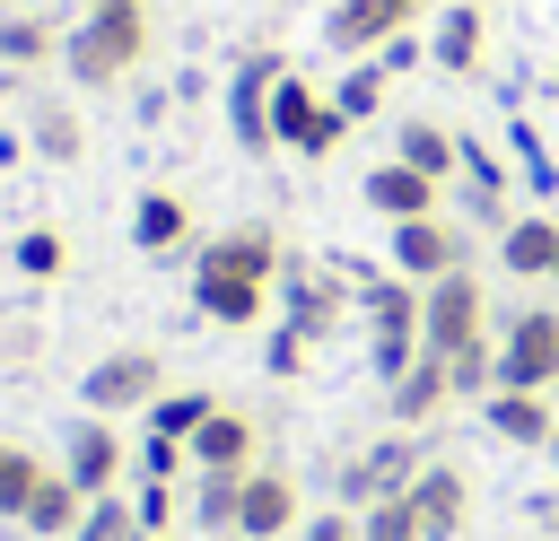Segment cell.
<instances>
[{
	"label": "cell",
	"instance_id": "8d00e7d4",
	"mask_svg": "<svg viewBox=\"0 0 559 541\" xmlns=\"http://www.w3.org/2000/svg\"><path fill=\"white\" fill-rule=\"evenodd\" d=\"M192 471V445H175V436H140V480H183Z\"/></svg>",
	"mask_w": 559,
	"mask_h": 541
},
{
	"label": "cell",
	"instance_id": "9c48e42d",
	"mask_svg": "<svg viewBox=\"0 0 559 541\" xmlns=\"http://www.w3.org/2000/svg\"><path fill=\"white\" fill-rule=\"evenodd\" d=\"M297 524H306V489H297V471L253 462V471H245V506H236V541H280V532H297Z\"/></svg>",
	"mask_w": 559,
	"mask_h": 541
},
{
	"label": "cell",
	"instance_id": "ab89813d",
	"mask_svg": "<svg viewBox=\"0 0 559 541\" xmlns=\"http://www.w3.org/2000/svg\"><path fill=\"white\" fill-rule=\"evenodd\" d=\"M376 61H384V70H393V79H402V70H411V61H419V35H411V26H402V35H384V52H376Z\"/></svg>",
	"mask_w": 559,
	"mask_h": 541
},
{
	"label": "cell",
	"instance_id": "7dc6e473",
	"mask_svg": "<svg viewBox=\"0 0 559 541\" xmlns=\"http://www.w3.org/2000/svg\"><path fill=\"white\" fill-rule=\"evenodd\" d=\"M0 9H9V0H0Z\"/></svg>",
	"mask_w": 559,
	"mask_h": 541
},
{
	"label": "cell",
	"instance_id": "83f0119b",
	"mask_svg": "<svg viewBox=\"0 0 559 541\" xmlns=\"http://www.w3.org/2000/svg\"><path fill=\"white\" fill-rule=\"evenodd\" d=\"M507 157H515V175H524V192H533V201H550V192H559V157H550V140H542L524 113H507Z\"/></svg>",
	"mask_w": 559,
	"mask_h": 541
},
{
	"label": "cell",
	"instance_id": "1f68e13d",
	"mask_svg": "<svg viewBox=\"0 0 559 541\" xmlns=\"http://www.w3.org/2000/svg\"><path fill=\"white\" fill-rule=\"evenodd\" d=\"M35 480H44V462H35L26 445H9V436H0V515H9V524L26 515V497H35Z\"/></svg>",
	"mask_w": 559,
	"mask_h": 541
},
{
	"label": "cell",
	"instance_id": "7c38bea8",
	"mask_svg": "<svg viewBox=\"0 0 559 541\" xmlns=\"http://www.w3.org/2000/svg\"><path fill=\"white\" fill-rule=\"evenodd\" d=\"M358 192H367V209H376L384 227H402V218H437V209H445V183L419 175V166H402V157H376Z\"/></svg>",
	"mask_w": 559,
	"mask_h": 541
},
{
	"label": "cell",
	"instance_id": "ee69618b",
	"mask_svg": "<svg viewBox=\"0 0 559 541\" xmlns=\"http://www.w3.org/2000/svg\"><path fill=\"white\" fill-rule=\"evenodd\" d=\"M550 87H559V70H550Z\"/></svg>",
	"mask_w": 559,
	"mask_h": 541
},
{
	"label": "cell",
	"instance_id": "60d3db41",
	"mask_svg": "<svg viewBox=\"0 0 559 541\" xmlns=\"http://www.w3.org/2000/svg\"><path fill=\"white\" fill-rule=\"evenodd\" d=\"M26 349H35V340H26V323H0V366H17Z\"/></svg>",
	"mask_w": 559,
	"mask_h": 541
},
{
	"label": "cell",
	"instance_id": "52a82bcc",
	"mask_svg": "<svg viewBox=\"0 0 559 541\" xmlns=\"http://www.w3.org/2000/svg\"><path fill=\"white\" fill-rule=\"evenodd\" d=\"M498 384H515V393H550L559 384V305H524L498 332Z\"/></svg>",
	"mask_w": 559,
	"mask_h": 541
},
{
	"label": "cell",
	"instance_id": "4316f807",
	"mask_svg": "<svg viewBox=\"0 0 559 541\" xmlns=\"http://www.w3.org/2000/svg\"><path fill=\"white\" fill-rule=\"evenodd\" d=\"M183 506H192V524H201L210 541H236V506H245V471H192V489H183Z\"/></svg>",
	"mask_w": 559,
	"mask_h": 541
},
{
	"label": "cell",
	"instance_id": "d6a6232c",
	"mask_svg": "<svg viewBox=\"0 0 559 541\" xmlns=\"http://www.w3.org/2000/svg\"><path fill=\"white\" fill-rule=\"evenodd\" d=\"M9 262H17L26 279H52V270L70 262V244H61V227H26V236L9 244Z\"/></svg>",
	"mask_w": 559,
	"mask_h": 541
},
{
	"label": "cell",
	"instance_id": "7bdbcfd3",
	"mask_svg": "<svg viewBox=\"0 0 559 541\" xmlns=\"http://www.w3.org/2000/svg\"><path fill=\"white\" fill-rule=\"evenodd\" d=\"M79 9H105V0H79Z\"/></svg>",
	"mask_w": 559,
	"mask_h": 541
},
{
	"label": "cell",
	"instance_id": "603a6c76",
	"mask_svg": "<svg viewBox=\"0 0 559 541\" xmlns=\"http://www.w3.org/2000/svg\"><path fill=\"white\" fill-rule=\"evenodd\" d=\"M498 262H507L515 279H550V270H559V218H550V209L507 218V227H498Z\"/></svg>",
	"mask_w": 559,
	"mask_h": 541
},
{
	"label": "cell",
	"instance_id": "7a4b0ae2",
	"mask_svg": "<svg viewBox=\"0 0 559 541\" xmlns=\"http://www.w3.org/2000/svg\"><path fill=\"white\" fill-rule=\"evenodd\" d=\"M148 61V0H105V9H87L70 35H61V70L79 79V87H114V79H131Z\"/></svg>",
	"mask_w": 559,
	"mask_h": 541
},
{
	"label": "cell",
	"instance_id": "d4e9b609",
	"mask_svg": "<svg viewBox=\"0 0 559 541\" xmlns=\"http://www.w3.org/2000/svg\"><path fill=\"white\" fill-rule=\"evenodd\" d=\"M393 157L419 166V175H437V183H454V166H463V131H445L437 113H411V122L393 131Z\"/></svg>",
	"mask_w": 559,
	"mask_h": 541
},
{
	"label": "cell",
	"instance_id": "2e32d148",
	"mask_svg": "<svg viewBox=\"0 0 559 541\" xmlns=\"http://www.w3.org/2000/svg\"><path fill=\"white\" fill-rule=\"evenodd\" d=\"M253 462H262V419L236 410V401H218L192 428V471H253Z\"/></svg>",
	"mask_w": 559,
	"mask_h": 541
},
{
	"label": "cell",
	"instance_id": "5bb4252c",
	"mask_svg": "<svg viewBox=\"0 0 559 541\" xmlns=\"http://www.w3.org/2000/svg\"><path fill=\"white\" fill-rule=\"evenodd\" d=\"M419 9H428V0H332L323 35H332V44L349 52V61H367V52H384V35L419 26Z\"/></svg>",
	"mask_w": 559,
	"mask_h": 541
},
{
	"label": "cell",
	"instance_id": "f35d334b",
	"mask_svg": "<svg viewBox=\"0 0 559 541\" xmlns=\"http://www.w3.org/2000/svg\"><path fill=\"white\" fill-rule=\"evenodd\" d=\"M297 541H358V515L349 506H323L314 524H297Z\"/></svg>",
	"mask_w": 559,
	"mask_h": 541
},
{
	"label": "cell",
	"instance_id": "7402d4cb",
	"mask_svg": "<svg viewBox=\"0 0 559 541\" xmlns=\"http://www.w3.org/2000/svg\"><path fill=\"white\" fill-rule=\"evenodd\" d=\"M87 506H96V497H87V489H79V480H70V471H44V480H35V497H26V515H17V524H26V532H35V541H70V532H79V524H87Z\"/></svg>",
	"mask_w": 559,
	"mask_h": 541
},
{
	"label": "cell",
	"instance_id": "cb8c5ba5",
	"mask_svg": "<svg viewBox=\"0 0 559 541\" xmlns=\"http://www.w3.org/2000/svg\"><path fill=\"white\" fill-rule=\"evenodd\" d=\"M26 148H35L44 166H79V157H87V122H79V105L35 96V105H26Z\"/></svg>",
	"mask_w": 559,
	"mask_h": 541
},
{
	"label": "cell",
	"instance_id": "f546056e",
	"mask_svg": "<svg viewBox=\"0 0 559 541\" xmlns=\"http://www.w3.org/2000/svg\"><path fill=\"white\" fill-rule=\"evenodd\" d=\"M445 384H454V401H489L498 393V340L480 332V340L445 349Z\"/></svg>",
	"mask_w": 559,
	"mask_h": 541
},
{
	"label": "cell",
	"instance_id": "b9f144b4",
	"mask_svg": "<svg viewBox=\"0 0 559 541\" xmlns=\"http://www.w3.org/2000/svg\"><path fill=\"white\" fill-rule=\"evenodd\" d=\"M550 471H559V436H550Z\"/></svg>",
	"mask_w": 559,
	"mask_h": 541
},
{
	"label": "cell",
	"instance_id": "d6986e66",
	"mask_svg": "<svg viewBox=\"0 0 559 541\" xmlns=\"http://www.w3.org/2000/svg\"><path fill=\"white\" fill-rule=\"evenodd\" d=\"M480 428H489L498 445H542V454H550V436H559V410H550L542 393H515V384H498V393L480 401Z\"/></svg>",
	"mask_w": 559,
	"mask_h": 541
},
{
	"label": "cell",
	"instance_id": "74e56055",
	"mask_svg": "<svg viewBox=\"0 0 559 541\" xmlns=\"http://www.w3.org/2000/svg\"><path fill=\"white\" fill-rule=\"evenodd\" d=\"M306 349H314V340H306L297 323H280V332H271V349H262V366L288 384V375H306Z\"/></svg>",
	"mask_w": 559,
	"mask_h": 541
},
{
	"label": "cell",
	"instance_id": "30bf717a",
	"mask_svg": "<svg viewBox=\"0 0 559 541\" xmlns=\"http://www.w3.org/2000/svg\"><path fill=\"white\" fill-rule=\"evenodd\" d=\"M280 70H288L280 52H245L236 79H227V131H236V148H253V157L280 148V140H271V87H280Z\"/></svg>",
	"mask_w": 559,
	"mask_h": 541
},
{
	"label": "cell",
	"instance_id": "836d02e7",
	"mask_svg": "<svg viewBox=\"0 0 559 541\" xmlns=\"http://www.w3.org/2000/svg\"><path fill=\"white\" fill-rule=\"evenodd\" d=\"M358 541H419V515H411V497L393 489V497H376L367 515H358Z\"/></svg>",
	"mask_w": 559,
	"mask_h": 541
},
{
	"label": "cell",
	"instance_id": "f1b7e54d",
	"mask_svg": "<svg viewBox=\"0 0 559 541\" xmlns=\"http://www.w3.org/2000/svg\"><path fill=\"white\" fill-rule=\"evenodd\" d=\"M384 87H393V70L367 52V61H349L341 79H332V105H341V122H367V113H384Z\"/></svg>",
	"mask_w": 559,
	"mask_h": 541
},
{
	"label": "cell",
	"instance_id": "6da1fadb",
	"mask_svg": "<svg viewBox=\"0 0 559 541\" xmlns=\"http://www.w3.org/2000/svg\"><path fill=\"white\" fill-rule=\"evenodd\" d=\"M280 227L271 218H245V227H218L192 244V314L218 323V332H253L271 305H280Z\"/></svg>",
	"mask_w": 559,
	"mask_h": 541
},
{
	"label": "cell",
	"instance_id": "d590c367",
	"mask_svg": "<svg viewBox=\"0 0 559 541\" xmlns=\"http://www.w3.org/2000/svg\"><path fill=\"white\" fill-rule=\"evenodd\" d=\"M175 497H183L175 480H140V489H131V515H140V532H148V541H157V532H175Z\"/></svg>",
	"mask_w": 559,
	"mask_h": 541
},
{
	"label": "cell",
	"instance_id": "4dcf8cb0",
	"mask_svg": "<svg viewBox=\"0 0 559 541\" xmlns=\"http://www.w3.org/2000/svg\"><path fill=\"white\" fill-rule=\"evenodd\" d=\"M218 410V393H201V384H183V393H157L140 419H148V436H175V445H192V428Z\"/></svg>",
	"mask_w": 559,
	"mask_h": 541
},
{
	"label": "cell",
	"instance_id": "4fadbf2b",
	"mask_svg": "<svg viewBox=\"0 0 559 541\" xmlns=\"http://www.w3.org/2000/svg\"><path fill=\"white\" fill-rule=\"evenodd\" d=\"M122 462H131V445H122V428H114V419H96V410H87V419L61 436V471H70L87 497H114Z\"/></svg>",
	"mask_w": 559,
	"mask_h": 541
},
{
	"label": "cell",
	"instance_id": "5b68a950",
	"mask_svg": "<svg viewBox=\"0 0 559 541\" xmlns=\"http://www.w3.org/2000/svg\"><path fill=\"white\" fill-rule=\"evenodd\" d=\"M166 393V358L148 349V340H131V349H105L87 375H79V401L96 410V419H122V410H148Z\"/></svg>",
	"mask_w": 559,
	"mask_h": 541
},
{
	"label": "cell",
	"instance_id": "8fae6325",
	"mask_svg": "<svg viewBox=\"0 0 559 541\" xmlns=\"http://www.w3.org/2000/svg\"><path fill=\"white\" fill-rule=\"evenodd\" d=\"M402 497H411V515H419V541H454V532L472 524V480H463V462H445V454H428Z\"/></svg>",
	"mask_w": 559,
	"mask_h": 541
},
{
	"label": "cell",
	"instance_id": "3957f363",
	"mask_svg": "<svg viewBox=\"0 0 559 541\" xmlns=\"http://www.w3.org/2000/svg\"><path fill=\"white\" fill-rule=\"evenodd\" d=\"M419 462H428V445H419V428H384L376 445H358V454H341V462H332V506H349V515H367L376 497H393V489H411V480H419Z\"/></svg>",
	"mask_w": 559,
	"mask_h": 541
},
{
	"label": "cell",
	"instance_id": "8992f818",
	"mask_svg": "<svg viewBox=\"0 0 559 541\" xmlns=\"http://www.w3.org/2000/svg\"><path fill=\"white\" fill-rule=\"evenodd\" d=\"M480 332H489V288L472 279V262L419 288V349L445 358V349H463V340H480Z\"/></svg>",
	"mask_w": 559,
	"mask_h": 541
},
{
	"label": "cell",
	"instance_id": "277c9868",
	"mask_svg": "<svg viewBox=\"0 0 559 541\" xmlns=\"http://www.w3.org/2000/svg\"><path fill=\"white\" fill-rule=\"evenodd\" d=\"M349 314H358V288L341 262H297V253L280 262V323H297L306 340H332Z\"/></svg>",
	"mask_w": 559,
	"mask_h": 541
},
{
	"label": "cell",
	"instance_id": "44dd1931",
	"mask_svg": "<svg viewBox=\"0 0 559 541\" xmlns=\"http://www.w3.org/2000/svg\"><path fill=\"white\" fill-rule=\"evenodd\" d=\"M323 105H332V87H314L306 70H280V87H271V140L306 157V140H314V122H323Z\"/></svg>",
	"mask_w": 559,
	"mask_h": 541
},
{
	"label": "cell",
	"instance_id": "e0dca14e",
	"mask_svg": "<svg viewBox=\"0 0 559 541\" xmlns=\"http://www.w3.org/2000/svg\"><path fill=\"white\" fill-rule=\"evenodd\" d=\"M454 183H463V209H472L480 227H507V218H515V209H507V183H515V175H507V157H498L480 131H463V166H454Z\"/></svg>",
	"mask_w": 559,
	"mask_h": 541
},
{
	"label": "cell",
	"instance_id": "ba28073f",
	"mask_svg": "<svg viewBox=\"0 0 559 541\" xmlns=\"http://www.w3.org/2000/svg\"><path fill=\"white\" fill-rule=\"evenodd\" d=\"M384 262H393L402 279H419V288H428V279H445V270H463V262H472L463 218H445V209H437V218H402V227L384 236Z\"/></svg>",
	"mask_w": 559,
	"mask_h": 541
},
{
	"label": "cell",
	"instance_id": "bcb514c9",
	"mask_svg": "<svg viewBox=\"0 0 559 541\" xmlns=\"http://www.w3.org/2000/svg\"><path fill=\"white\" fill-rule=\"evenodd\" d=\"M550 279H559V270H550Z\"/></svg>",
	"mask_w": 559,
	"mask_h": 541
},
{
	"label": "cell",
	"instance_id": "ffe728a7",
	"mask_svg": "<svg viewBox=\"0 0 559 541\" xmlns=\"http://www.w3.org/2000/svg\"><path fill=\"white\" fill-rule=\"evenodd\" d=\"M480 52H489V17H480V0H454V9L437 17V35H428V61H437L445 79H472Z\"/></svg>",
	"mask_w": 559,
	"mask_h": 541
},
{
	"label": "cell",
	"instance_id": "ac0fdd59",
	"mask_svg": "<svg viewBox=\"0 0 559 541\" xmlns=\"http://www.w3.org/2000/svg\"><path fill=\"white\" fill-rule=\"evenodd\" d=\"M445 401H454V384H445V358H437V349H419V358L384 384V419H393V428H428Z\"/></svg>",
	"mask_w": 559,
	"mask_h": 541
},
{
	"label": "cell",
	"instance_id": "484cf974",
	"mask_svg": "<svg viewBox=\"0 0 559 541\" xmlns=\"http://www.w3.org/2000/svg\"><path fill=\"white\" fill-rule=\"evenodd\" d=\"M61 61V26L44 9H0V70H44Z\"/></svg>",
	"mask_w": 559,
	"mask_h": 541
},
{
	"label": "cell",
	"instance_id": "e575fe53",
	"mask_svg": "<svg viewBox=\"0 0 559 541\" xmlns=\"http://www.w3.org/2000/svg\"><path fill=\"white\" fill-rule=\"evenodd\" d=\"M70 541H148V532H140L131 497H96V506H87V524H79Z\"/></svg>",
	"mask_w": 559,
	"mask_h": 541
},
{
	"label": "cell",
	"instance_id": "f6af8a7d",
	"mask_svg": "<svg viewBox=\"0 0 559 541\" xmlns=\"http://www.w3.org/2000/svg\"><path fill=\"white\" fill-rule=\"evenodd\" d=\"M157 541H175V532H157Z\"/></svg>",
	"mask_w": 559,
	"mask_h": 541
},
{
	"label": "cell",
	"instance_id": "9a60e30c",
	"mask_svg": "<svg viewBox=\"0 0 559 541\" xmlns=\"http://www.w3.org/2000/svg\"><path fill=\"white\" fill-rule=\"evenodd\" d=\"M131 244H140L148 262H175V253H192V244H201V227H192V201H183V192H166V183H148V192L131 201Z\"/></svg>",
	"mask_w": 559,
	"mask_h": 541
}]
</instances>
